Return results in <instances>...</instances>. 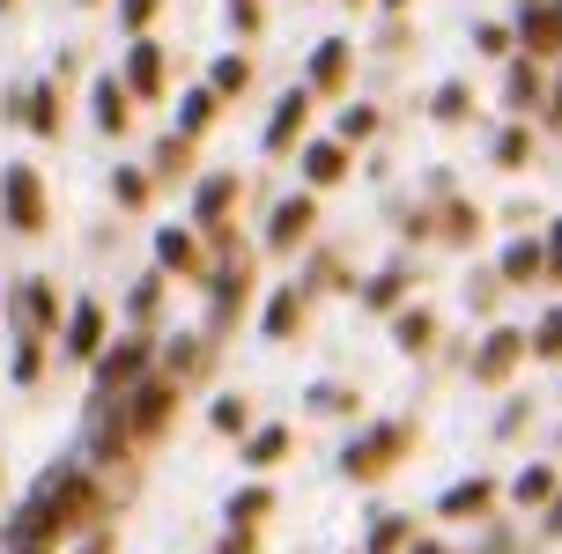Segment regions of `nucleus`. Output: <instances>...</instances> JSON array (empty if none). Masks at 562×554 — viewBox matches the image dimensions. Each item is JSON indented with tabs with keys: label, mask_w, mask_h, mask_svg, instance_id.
<instances>
[{
	"label": "nucleus",
	"mask_w": 562,
	"mask_h": 554,
	"mask_svg": "<svg viewBox=\"0 0 562 554\" xmlns=\"http://www.w3.org/2000/svg\"><path fill=\"white\" fill-rule=\"evenodd\" d=\"M0 8H8V0H0Z\"/></svg>",
	"instance_id": "nucleus-42"
},
{
	"label": "nucleus",
	"mask_w": 562,
	"mask_h": 554,
	"mask_svg": "<svg viewBox=\"0 0 562 554\" xmlns=\"http://www.w3.org/2000/svg\"><path fill=\"white\" fill-rule=\"evenodd\" d=\"M340 170H348V148H340V140H311L304 148V178L311 185H334Z\"/></svg>",
	"instance_id": "nucleus-14"
},
{
	"label": "nucleus",
	"mask_w": 562,
	"mask_h": 554,
	"mask_svg": "<svg viewBox=\"0 0 562 554\" xmlns=\"http://www.w3.org/2000/svg\"><path fill=\"white\" fill-rule=\"evenodd\" d=\"M207 118H215V97H207V89H193V97H186V111H178V140H193Z\"/></svg>",
	"instance_id": "nucleus-24"
},
{
	"label": "nucleus",
	"mask_w": 562,
	"mask_h": 554,
	"mask_svg": "<svg viewBox=\"0 0 562 554\" xmlns=\"http://www.w3.org/2000/svg\"><path fill=\"white\" fill-rule=\"evenodd\" d=\"M97 348H104V304H75L67 310V355L97 362Z\"/></svg>",
	"instance_id": "nucleus-7"
},
{
	"label": "nucleus",
	"mask_w": 562,
	"mask_h": 554,
	"mask_svg": "<svg viewBox=\"0 0 562 554\" xmlns=\"http://www.w3.org/2000/svg\"><path fill=\"white\" fill-rule=\"evenodd\" d=\"M245 82H252V67H245V59H215V82H207V97H237Z\"/></svg>",
	"instance_id": "nucleus-26"
},
{
	"label": "nucleus",
	"mask_w": 562,
	"mask_h": 554,
	"mask_svg": "<svg viewBox=\"0 0 562 554\" xmlns=\"http://www.w3.org/2000/svg\"><path fill=\"white\" fill-rule=\"evenodd\" d=\"M510 496L526 502V510H533V502H548V496H555V466H526V473H518V488H510Z\"/></svg>",
	"instance_id": "nucleus-22"
},
{
	"label": "nucleus",
	"mask_w": 562,
	"mask_h": 554,
	"mask_svg": "<svg viewBox=\"0 0 562 554\" xmlns=\"http://www.w3.org/2000/svg\"><path fill=\"white\" fill-rule=\"evenodd\" d=\"M82 8H89V0H82Z\"/></svg>",
	"instance_id": "nucleus-43"
},
{
	"label": "nucleus",
	"mask_w": 562,
	"mask_h": 554,
	"mask_svg": "<svg viewBox=\"0 0 562 554\" xmlns=\"http://www.w3.org/2000/svg\"><path fill=\"white\" fill-rule=\"evenodd\" d=\"M148 15H156V0H119V23L126 30H148Z\"/></svg>",
	"instance_id": "nucleus-33"
},
{
	"label": "nucleus",
	"mask_w": 562,
	"mask_h": 554,
	"mask_svg": "<svg viewBox=\"0 0 562 554\" xmlns=\"http://www.w3.org/2000/svg\"><path fill=\"white\" fill-rule=\"evenodd\" d=\"M370 126H378V118H370L363 104H348V111H340V140H363Z\"/></svg>",
	"instance_id": "nucleus-30"
},
{
	"label": "nucleus",
	"mask_w": 562,
	"mask_h": 554,
	"mask_svg": "<svg viewBox=\"0 0 562 554\" xmlns=\"http://www.w3.org/2000/svg\"><path fill=\"white\" fill-rule=\"evenodd\" d=\"M126 89H134V97H156V89H164V53H156L148 37H134V53H126Z\"/></svg>",
	"instance_id": "nucleus-9"
},
{
	"label": "nucleus",
	"mask_w": 562,
	"mask_h": 554,
	"mask_svg": "<svg viewBox=\"0 0 562 554\" xmlns=\"http://www.w3.org/2000/svg\"><path fill=\"white\" fill-rule=\"evenodd\" d=\"M518 355H526V332H496V340L474 355V377H481V385H496V377H504Z\"/></svg>",
	"instance_id": "nucleus-10"
},
{
	"label": "nucleus",
	"mask_w": 562,
	"mask_h": 554,
	"mask_svg": "<svg viewBox=\"0 0 562 554\" xmlns=\"http://www.w3.org/2000/svg\"><path fill=\"white\" fill-rule=\"evenodd\" d=\"M97 510H104V502H97V488H89V473L53 466L45 480H37V496L8 518V547L37 554V540H53V532H67V525H89Z\"/></svg>",
	"instance_id": "nucleus-1"
},
{
	"label": "nucleus",
	"mask_w": 562,
	"mask_h": 554,
	"mask_svg": "<svg viewBox=\"0 0 562 554\" xmlns=\"http://www.w3.org/2000/svg\"><path fill=\"white\" fill-rule=\"evenodd\" d=\"M229 200H237V178L229 170H215L207 185H200V200H193V215L207 222V229H223V215H229Z\"/></svg>",
	"instance_id": "nucleus-12"
},
{
	"label": "nucleus",
	"mask_w": 562,
	"mask_h": 554,
	"mask_svg": "<svg viewBox=\"0 0 562 554\" xmlns=\"http://www.w3.org/2000/svg\"><path fill=\"white\" fill-rule=\"evenodd\" d=\"M304 118H311L304 89H289V97H281V111H274V126H267V148H289V140L304 134Z\"/></svg>",
	"instance_id": "nucleus-13"
},
{
	"label": "nucleus",
	"mask_w": 562,
	"mask_h": 554,
	"mask_svg": "<svg viewBox=\"0 0 562 554\" xmlns=\"http://www.w3.org/2000/svg\"><path fill=\"white\" fill-rule=\"evenodd\" d=\"M518 37H526V53H533V59H548V53H555V8H548V0H526Z\"/></svg>",
	"instance_id": "nucleus-11"
},
{
	"label": "nucleus",
	"mask_w": 562,
	"mask_h": 554,
	"mask_svg": "<svg viewBox=\"0 0 562 554\" xmlns=\"http://www.w3.org/2000/svg\"><path fill=\"white\" fill-rule=\"evenodd\" d=\"M400 348H407V355H422V348H429V332H437V318H429V310H400Z\"/></svg>",
	"instance_id": "nucleus-21"
},
{
	"label": "nucleus",
	"mask_w": 562,
	"mask_h": 554,
	"mask_svg": "<svg viewBox=\"0 0 562 554\" xmlns=\"http://www.w3.org/2000/svg\"><path fill=\"white\" fill-rule=\"evenodd\" d=\"M37 362H45V348H37V340H23V355H15V377H23V385L37 377Z\"/></svg>",
	"instance_id": "nucleus-36"
},
{
	"label": "nucleus",
	"mask_w": 562,
	"mask_h": 554,
	"mask_svg": "<svg viewBox=\"0 0 562 554\" xmlns=\"http://www.w3.org/2000/svg\"><path fill=\"white\" fill-rule=\"evenodd\" d=\"M415 554H445V547H415Z\"/></svg>",
	"instance_id": "nucleus-40"
},
{
	"label": "nucleus",
	"mask_w": 562,
	"mask_h": 554,
	"mask_svg": "<svg viewBox=\"0 0 562 554\" xmlns=\"http://www.w3.org/2000/svg\"><path fill=\"white\" fill-rule=\"evenodd\" d=\"M0 207H8V222H15V229H45V185H37V170L30 163H8L0 170Z\"/></svg>",
	"instance_id": "nucleus-3"
},
{
	"label": "nucleus",
	"mask_w": 562,
	"mask_h": 554,
	"mask_svg": "<svg viewBox=\"0 0 562 554\" xmlns=\"http://www.w3.org/2000/svg\"><path fill=\"white\" fill-rule=\"evenodd\" d=\"M385 8H407V0H385Z\"/></svg>",
	"instance_id": "nucleus-41"
},
{
	"label": "nucleus",
	"mask_w": 562,
	"mask_h": 554,
	"mask_svg": "<svg viewBox=\"0 0 562 554\" xmlns=\"http://www.w3.org/2000/svg\"><path fill=\"white\" fill-rule=\"evenodd\" d=\"M215 429L237 437V429H245V399H215Z\"/></svg>",
	"instance_id": "nucleus-31"
},
{
	"label": "nucleus",
	"mask_w": 562,
	"mask_h": 554,
	"mask_svg": "<svg viewBox=\"0 0 562 554\" xmlns=\"http://www.w3.org/2000/svg\"><path fill=\"white\" fill-rule=\"evenodd\" d=\"M526 348H533V355H555V310L540 318V332H533V340H526Z\"/></svg>",
	"instance_id": "nucleus-37"
},
{
	"label": "nucleus",
	"mask_w": 562,
	"mask_h": 554,
	"mask_svg": "<svg viewBox=\"0 0 562 554\" xmlns=\"http://www.w3.org/2000/svg\"><path fill=\"white\" fill-rule=\"evenodd\" d=\"M23 118L37 126V134H59V97H53V82L23 89Z\"/></svg>",
	"instance_id": "nucleus-18"
},
{
	"label": "nucleus",
	"mask_w": 562,
	"mask_h": 554,
	"mask_svg": "<svg viewBox=\"0 0 562 554\" xmlns=\"http://www.w3.org/2000/svg\"><path fill=\"white\" fill-rule=\"evenodd\" d=\"M97 126H104V134L126 126V89H119V75H97Z\"/></svg>",
	"instance_id": "nucleus-16"
},
{
	"label": "nucleus",
	"mask_w": 562,
	"mask_h": 554,
	"mask_svg": "<svg viewBox=\"0 0 562 554\" xmlns=\"http://www.w3.org/2000/svg\"><path fill=\"white\" fill-rule=\"evenodd\" d=\"M311 222H318V207H311V200H281V207H274V229H267V245H296Z\"/></svg>",
	"instance_id": "nucleus-15"
},
{
	"label": "nucleus",
	"mask_w": 562,
	"mask_h": 554,
	"mask_svg": "<svg viewBox=\"0 0 562 554\" xmlns=\"http://www.w3.org/2000/svg\"><path fill=\"white\" fill-rule=\"evenodd\" d=\"M170 407H178V392H170V385H134V392H126V421H119V429H126V437H156V429L170 421Z\"/></svg>",
	"instance_id": "nucleus-5"
},
{
	"label": "nucleus",
	"mask_w": 562,
	"mask_h": 554,
	"mask_svg": "<svg viewBox=\"0 0 562 554\" xmlns=\"http://www.w3.org/2000/svg\"><path fill=\"white\" fill-rule=\"evenodd\" d=\"M488 496H496V488L474 473V480H459V488L445 496V518H481V510H488Z\"/></svg>",
	"instance_id": "nucleus-17"
},
{
	"label": "nucleus",
	"mask_w": 562,
	"mask_h": 554,
	"mask_svg": "<svg viewBox=\"0 0 562 554\" xmlns=\"http://www.w3.org/2000/svg\"><path fill=\"white\" fill-rule=\"evenodd\" d=\"M148 370V340H119V348H97V399L126 392Z\"/></svg>",
	"instance_id": "nucleus-4"
},
{
	"label": "nucleus",
	"mask_w": 562,
	"mask_h": 554,
	"mask_svg": "<svg viewBox=\"0 0 562 554\" xmlns=\"http://www.w3.org/2000/svg\"><path fill=\"white\" fill-rule=\"evenodd\" d=\"M400 451H407V429H400V421H378V429H363V437L340 451V466L356 473V480H378V473L393 466Z\"/></svg>",
	"instance_id": "nucleus-2"
},
{
	"label": "nucleus",
	"mask_w": 562,
	"mask_h": 554,
	"mask_svg": "<svg viewBox=\"0 0 562 554\" xmlns=\"http://www.w3.org/2000/svg\"><path fill=\"white\" fill-rule=\"evenodd\" d=\"M533 97H540V75L533 67H510V111H533Z\"/></svg>",
	"instance_id": "nucleus-29"
},
{
	"label": "nucleus",
	"mask_w": 562,
	"mask_h": 554,
	"mask_svg": "<svg viewBox=\"0 0 562 554\" xmlns=\"http://www.w3.org/2000/svg\"><path fill=\"white\" fill-rule=\"evenodd\" d=\"M437 118H467V89H459V82L437 89Z\"/></svg>",
	"instance_id": "nucleus-34"
},
{
	"label": "nucleus",
	"mask_w": 562,
	"mask_h": 554,
	"mask_svg": "<svg viewBox=\"0 0 562 554\" xmlns=\"http://www.w3.org/2000/svg\"><path fill=\"white\" fill-rule=\"evenodd\" d=\"M363 296H370V304H378V310H385V304H400V274H378V281H370V289H363Z\"/></svg>",
	"instance_id": "nucleus-35"
},
{
	"label": "nucleus",
	"mask_w": 562,
	"mask_h": 554,
	"mask_svg": "<svg viewBox=\"0 0 562 554\" xmlns=\"http://www.w3.org/2000/svg\"><path fill=\"white\" fill-rule=\"evenodd\" d=\"M526 156H533V134H526V126H510V134L496 140V163H504V170H526Z\"/></svg>",
	"instance_id": "nucleus-27"
},
{
	"label": "nucleus",
	"mask_w": 562,
	"mask_h": 554,
	"mask_svg": "<svg viewBox=\"0 0 562 554\" xmlns=\"http://www.w3.org/2000/svg\"><path fill=\"white\" fill-rule=\"evenodd\" d=\"M156 251H164V267H178V274H193V237H186V229H164V237H156Z\"/></svg>",
	"instance_id": "nucleus-23"
},
{
	"label": "nucleus",
	"mask_w": 562,
	"mask_h": 554,
	"mask_svg": "<svg viewBox=\"0 0 562 554\" xmlns=\"http://www.w3.org/2000/svg\"><path fill=\"white\" fill-rule=\"evenodd\" d=\"M281 451H289V429H259V437L245 443V466H274Z\"/></svg>",
	"instance_id": "nucleus-25"
},
{
	"label": "nucleus",
	"mask_w": 562,
	"mask_h": 554,
	"mask_svg": "<svg viewBox=\"0 0 562 554\" xmlns=\"http://www.w3.org/2000/svg\"><path fill=\"white\" fill-rule=\"evenodd\" d=\"M533 274H555V229L518 237V245L504 251V281H533Z\"/></svg>",
	"instance_id": "nucleus-6"
},
{
	"label": "nucleus",
	"mask_w": 562,
	"mask_h": 554,
	"mask_svg": "<svg viewBox=\"0 0 562 554\" xmlns=\"http://www.w3.org/2000/svg\"><path fill=\"white\" fill-rule=\"evenodd\" d=\"M267 510H274V496H267V488H245V496L229 502V518H237V532L252 525V518H267Z\"/></svg>",
	"instance_id": "nucleus-28"
},
{
	"label": "nucleus",
	"mask_w": 562,
	"mask_h": 554,
	"mask_svg": "<svg viewBox=\"0 0 562 554\" xmlns=\"http://www.w3.org/2000/svg\"><path fill=\"white\" fill-rule=\"evenodd\" d=\"M311 407H318V415H340V407H348V392H334V385H318V392H311Z\"/></svg>",
	"instance_id": "nucleus-38"
},
{
	"label": "nucleus",
	"mask_w": 562,
	"mask_h": 554,
	"mask_svg": "<svg viewBox=\"0 0 562 554\" xmlns=\"http://www.w3.org/2000/svg\"><path fill=\"white\" fill-rule=\"evenodd\" d=\"M15 318H23V332H30V340H37V332H45V326H53V318H59L53 289H45V281H23V289H15Z\"/></svg>",
	"instance_id": "nucleus-8"
},
{
	"label": "nucleus",
	"mask_w": 562,
	"mask_h": 554,
	"mask_svg": "<svg viewBox=\"0 0 562 554\" xmlns=\"http://www.w3.org/2000/svg\"><path fill=\"white\" fill-rule=\"evenodd\" d=\"M223 554H252V532H229V540H223Z\"/></svg>",
	"instance_id": "nucleus-39"
},
{
	"label": "nucleus",
	"mask_w": 562,
	"mask_h": 554,
	"mask_svg": "<svg viewBox=\"0 0 562 554\" xmlns=\"http://www.w3.org/2000/svg\"><path fill=\"white\" fill-rule=\"evenodd\" d=\"M340 75H348V45H340V37H326V45H318V59H311V82H318V89H340Z\"/></svg>",
	"instance_id": "nucleus-19"
},
{
	"label": "nucleus",
	"mask_w": 562,
	"mask_h": 554,
	"mask_svg": "<svg viewBox=\"0 0 562 554\" xmlns=\"http://www.w3.org/2000/svg\"><path fill=\"white\" fill-rule=\"evenodd\" d=\"M400 540H407V525H400V518H378V532H370V547H378V554H393Z\"/></svg>",
	"instance_id": "nucleus-32"
},
{
	"label": "nucleus",
	"mask_w": 562,
	"mask_h": 554,
	"mask_svg": "<svg viewBox=\"0 0 562 554\" xmlns=\"http://www.w3.org/2000/svg\"><path fill=\"white\" fill-rule=\"evenodd\" d=\"M296 318H304V304H296V289H281L274 304H267V340H289V332H296Z\"/></svg>",
	"instance_id": "nucleus-20"
}]
</instances>
